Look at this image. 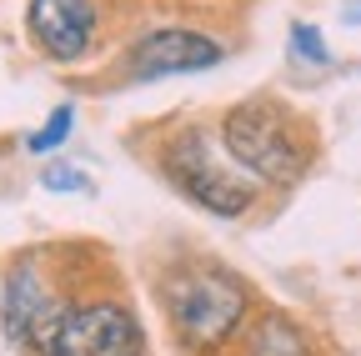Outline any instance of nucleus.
Instances as JSON below:
<instances>
[{
    "instance_id": "6",
    "label": "nucleus",
    "mask_w": 361,
    "mask_h": 356,
    "mask_svg": "<svg viewBox=\"0 0 361 356\" xmlns=\"http://www.w3.org/2000/svg\"><path fill=\"white\" fill-rule=\"evenodd\" d=\"M130 16L121 0H25V40L56 70H80L101 61Z\"/></svg>"
},
{
    "instance_id": "8",
    "label": "nucleus",
    "mask_w": 361,
    "mask_h": 356,
    "mask_svg": "<svg viewBox=\"0 0 361 356\" xmlns=\"http://www.w3.org/2000/svg\"><path fill=\"white\" fill-rule=\"evenodd\" d=\"M226 356H326V351H322V336L301 317H291L286 306H261Z\"/></svg>"
},
{
    "instance_id": "10",
    "label": "nucleus",
    "mask_w": 361,
    "mask_h": 356,
    "mask_svg": "<svg viewBox=\"0 0 361 356\" xmlns=\"http://www.w3.org/2000/svg\"><path fill=\"white\" fill-rule=\"evenodd\" d=\"M71 130H75V101H61L35 130H25V151H30V156H56V151L71 141Z\"/></svg>"
},
{
    "instance_id": "3",
    "label": "nucleus",
    "mask_w": 361,
    "mask_h": 356,
    "mask_svg": "<svg viewBox=\"0 0 361 356\" xmlns=\"http://www.w3.org/2000/svg\"><path fill=\"white\" fill-rule=\"evenodd\" d=\"M146 166L186 206H196L216 221H246L266 201L261 186L226 156L216 121H201V116H171V121L151 125Z\"/></svg>"
},
{
    "instance_id": "9",
    "label": "nucleus",
    "mask_w": 361,
    "mask_h": 356,
    "mask_svg": "<svg viewBox=\"0 0 361 356\" xmlns=\"http://www.w3.org/2000/svg\"><path fill=\"white\" fill-rule=\"evenodd\" d=\"M286 66L296 75H326L336 66V51H331L326 30L316 20H291L286 25Z\"/></svg>"
},
{
    "instance_id": "2",
    "label": "nucleus",
    "mask_w": 361,
    "mask_h": 356,
    "mask_svg": "<svg viewBox=\"0 0 361 356\" xmlns=\"http://www.w3.org/2000/svg\"><path fill=\"white\" fill-rule=\"evenodd\" d=\"M216 136H221L226 156L261 186V196L296 191L322 161L316 121L281 91H251V96L231 101L216 116Z\"/></svg>"
},
{
    "instance_id": "5",
    "label": "nucleus",
    "mask_w": 361,
    "mask_h": 356,
    "mask_svg": "<svg viewBox=\"0 0 361 356\" xmlns=\"http://www.w3.org/2000/svg\"><path fill=\"white\" fill-rule=\"evenodd\" d=\"M85 286L75 281V246H30L20 251L6 276H0V331L25 356L45 341L61 321V311L80 296Z\"/></svg>"
},
{
    "instance_id": "1",
    "label": "nucleus",
    "mask_w": 361,
    "mask_h": 356,
    "mask_svg": "<svg viewBox=\"0 0 361 356\" xmlns=\"http://www.w3.org/2000/svg\"><path fill=\"white\" fill-rule=\"evenodd\" d=\"M156 306L180 356H226L256 317V291L226 261L186 251L156 271Z\"/></svg>"
},
{
    "instance_id": "7",
    "label": "nucleus",
    "mask_w": 361,
    "mask_h": 356,
    "mask_svg": "<svg viewBox=\"0 0 361 356\" xmlns=\"http://www.w3.org/2000/svg\"><path fill=\"white\" fill-rule=\"evenodd\" d=\"M35 356H151L146 321L121 291H96L85 286L61 321L45 331Z\"/></svg>"
},
{
    "instance_id": "11",
    "label": "nucleus",
    "mask_w": 361,
    "mask_h": 356,
    "mask_svg": "<svg viewBox=\"0 0 361 356\" xmlns=\"http://www.w3.org/2000/svg\"><path fill=\"white\" fill-rule=\"evenodd\" d=\"M40 186L45 191H90V176L80 166H45L40 171Z\"/></svg>"
},
{
    "instance_id": "4",
    "label": "nucleus",
    "mask_w": 361,
    "mask_h": 356,
    "mask_svg": "<svg viewBox=\"0 0 361 356\" xmlns=\"http://www.w3.org/2000/svg\"><path fill=\"white\" fill-rule=\"evenodd\" d=\"M231 61V40L221 30L186 20V16H146L130 20L116 40L111 80L116 85H161V80H186L206 75Z\"/></svg>"
}]
</instances>
